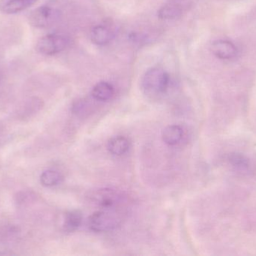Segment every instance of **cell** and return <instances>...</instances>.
Returning a JSON list of instances; mask_svg holds the SVG:
<instances>
[{"label": "cell", "instance_id": "8fae6325", "mask_svg": "<svg viewBox=\"0 0 256 256\" xmlns=\"http://www.w3.org/2000/svg\"><path fill=\"white\" fill-rule=\"evenodd\" d=\"M38 0H2L1 10L6 14H16L36 4Z\"/></svg>", "mask_w": 256, "mask_h": 256}, {"label": "cell", "instance_id": "3957f363", "mask_svg": "<svg viewBox=\"0 0 256 256\" xmlns=\"http://www.w3.org/2000/svg\"><path fill=\"white\" fill-rule=\"evenodd\" d=\"M120 210H99L88 217V226L94 232H108L115 230L122 222Z\"/></svg>", "mask_w": 256, "mask_h": 256}, {"label": "cell", "instance_id": "9c48e42d", "mask_svg": "<svg viewBox=\"0 0 256 256\" xmlns=\"http://www.w3.org/2000/svg\"><path fill=\"white\" fill-rule=\"evenodd\" d=\"M93 99L99 102H106L110 100L115 93L114 86L106 81L98 83L92 90Z\"/></svg>", "mask_w": 256, "mask_h": 256}, {"label": "cell", "instance_id": "277c9868", "mask_svg": "<svg viewBox=\"0 0 256 256\" xmlns=\"http://www.w3.org/2000/svg\"><path fill=\"white\" fill-rule=\"evenodd\" d=\"M62 9L55 2L46 3L31 12L28 21L36 28H48L56 24L62 17Z\"/></svg>", "mask_w": 256, "mask_h": 256}, {"label": "cell", "instance_id": "30bf717a", "mask_svg": "<svg viewBox=\"0 0 256 256\" xmlns=\"http://www.w3.org/2000/svg\"><path fill=\"white\" fill-rule=\"evenodd\" d=\"M130 143L126 137L118 135L112 137L108 143V149L111 154L121 156L126 154L129 150Z\"/></svg>", "mask_w": 256, "mask_h": 256}, {"label": "cell", "instance_id": "e0dca14e", "mask_svg": "<svg viewBox=\"0 0 256 256\" xmlns=\"http://www.w3.org/2000/svg\"><path fill=\"white\" fill-rule=\"evenodd\" d=\"M0 81H1V78H0Z\"/></svg>", "mask_w": 256, "mask_h": 256}, {"label": "cell", "instance_id": "5bb4252c", "mask_svg": "<svg viewBox=\"0 0 256 256\" xmlns=\"http://www.w3.org/2000/svg\"><path fill=\"white\" fill-rule=\"evenodd\" d=\"M62 175L54 170H46L42 173L40 177V183L46 187L58 186L62 182Z\"/></svg>", "mask_w": 256, "mask_h": 256}, {"label": "cell", "instance_id": "52a82bcc", "mask_svg": "<svg viewBox=\"0 0 256 256\" xmlns=\"http://www.w3.org/2000/svg\"><path fill=\"white\" fill-rule=\"evenodd\" d=\"M114 27L109 24H97L90 32L92 42L98 46H105L112 42L115 38Z\"/></svg>", "mask_w": 256, "mask_h": 256}, {"label": "cell", "instance_id": "9a60e30c", "mask_svg": "<svg viewBox=\"0 0 256 256\" xmlns=\"http://www.w3.org/2000/svg\"><path fill=\"white\" fill-rule=\"evenodd\" d=\"M43 102L37 97L28 99L24 107L21 108L20 114L22 117H30L40 111L43 107Z\"/></svg>", "mask_w": 256, "mask_h": 256}, {"label": "cell", "instance_id": "7a4b0ae2", "mask_svg": "<svg viewBox=\"0 0 256 256\" xmlns=\"http://www.w3.org/2000/svg\"><path fill=\"white\" fill-rule=\"evenodd\" d=\"M170 76L168 72L160 67L148 69L142 78V90L149 97H158L168 90Z\"/></svg>", "mask_w": 256, "mask_h": 256}, {"label": "cell", "instance_id": "ac0fdd59", "mask_svg": "<svg viewBox=\"0 0 256 256\" xmlns=\"http://www.w3.org/2000/svg\"><path fill=\"white\" fill-rule=\"evenodd\" d=\"M0 255H1V252H0Z\"/></svg>", "mask_w": 256, "mask_h": 256}, {"label": "cell", "instance_id": "ba28073f", "mask_svg": "<svg viewBox=\"0 0 256 256\" xmlns=\"http://www.w3.org/2000/svg\"><path fill=\"white\" fill-rule=\"evenodd\" d=\"M212 54L220 60H234L238 54V48L232 42L228 40H216L210 45Z\"/></svg>", "mask_w": 256, "mask_h": 256}, {"label": "cell", "instance_id": "6da1fadb", "mask_svg": "<svg viewBox=\"0 0 256 256\" xmlns=\"http://www.w3.org/2000/svg\"><path fill=\"white\" fill-rule=\"evenodd\" d=\"M86 198L88 202L100 210L122 211L128 204V195L124 192L111 188L93 189L87 194Z\"/></svg>", "mask_w": 256, "mask_h": 256}, {"label": "cell", "instance_id": "4fadbf2b", "mask_svg": "<svg viewBox=\"0 0 256 256\" xmlns=\"http://www.w3.org/2000/svg\"><path fill=\"white\" fill-rule=\"evenodd\" d=\"M82 222V213L80 210H73L68 212L64 216L63 228L68 233L76 231Z\"/></svg>", "mask_w": 256, "mask_h": 256}, {"label": "cell", "instance_id": "5b68a950", "mask_svg": "<svg viewBox=\"0 0 256 256\" xmlns=\"http://www.w3.org/2000/svg\"><path fill=\"white\" fill-rule=\"evenodd\" d=\"M70 44V39L61 33H51L40 38L36 45L39 54L46 56L56 55L64 51Z\"/></svg>", "mask_w": 256, "mask_h": 256}, {"label": "cell", "instance_id": "7c38bea8", "mask_svg": "<svg viewBox=\"0 0 256 256\" xmlns=\"http://www.w3.org/2000/svg\"><path fill=\"white\" fill-rule=\"evenodd\" d=\"M183 137V129L178 125L168 126L162 131V141L168 146H174L178 144L182 141Z\"/></svg>", "mask_w": 256, "mask_h": 256}, {"label": "cell", "instance_id": "2e32d148", "mask_svg": "<svg viewBox=\"0 0 256 256\" xmlns=\"http://www.w3.org/2000/svg\"><path fill=\"white\" fill-rule=\"evenodd\" d=\"M228 162L232 166L238 170L248 169L250 166V161L242 153H233L228 156Z\"/></svg>", "mask_w": 256, "mask_h": 256}, {"label": "cell", "instance_id": "8992f818", "mask_svg": "<svg viewBox=\"0 0 256 256\" xmlns=\"http://www.w3.org/2000/svg\"><path fill=\"white\" fill-rule=\"evenodd\" d=\"M192 0H174L168 2L160 8L158 16L160 19L172 21L180 18L186 9L192 4Z\"/></svg>", "mask_w": 256, "mask_h": 256}]
</instances>
